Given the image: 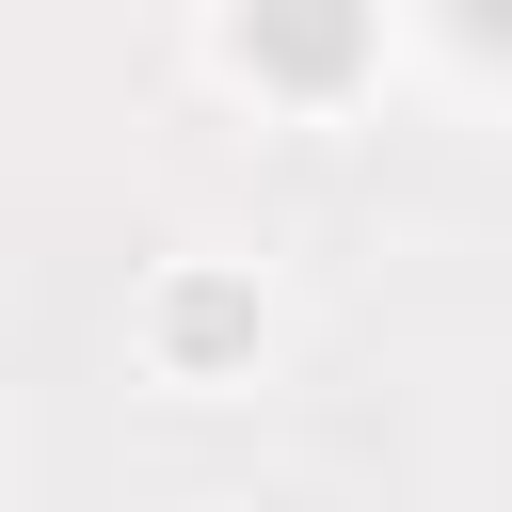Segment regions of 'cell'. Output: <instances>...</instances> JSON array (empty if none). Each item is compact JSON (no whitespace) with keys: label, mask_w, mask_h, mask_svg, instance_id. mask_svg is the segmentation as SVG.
I'll return each instance as SVG.
<instances>
[{"label":"cell","mask_w":512,"mask_h":512,"mask_svg":"<svg viewBox=\"0 0 512 512\" xmlns=\"http://www.w3.org/2000/svg\"><path fill=\"white\" fill-rule=\"evenodd\" d=\"M368 32H384V0H240V16H224V48H240L272 96H336V80L368 64Z\"/></svg>","instance_id":"obj_1"},{"label":"cell","mask_w":512,"mask_h":512,"mask_svg":"<svg viewBox=\"0 0 512 512\" xmlns=\"http://www.w3.org/2000/svg\"><path fill=\"white\" fill-rule=\"evenodd\" d=\"M160 352H176V368L256 352V288H240V272H176V288H160Z\"/></svg>","instance_id":"obj_2"},{"label":"cell","mask_w":512,"mask_h":512,"mask_svg":"<svg viewBox=\"0 0 512 512\" xmlns=\"http://www.w3.org/2000/svg\"><path fill=\"white\" fill-rule=\"evenodd\" d=\"M448 16H464V32H496V0H448Z\"/></svg>","instance_id":"obj_3"}]
</instances>
